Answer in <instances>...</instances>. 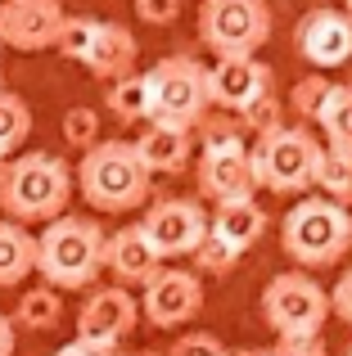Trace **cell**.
<instances>
[{
	"mask_svg": "<svg viewBox=\"0 0 352 356\" xmlns=\"http://www.w3.org/2000/svg\"><path fill=\"white\" fill-rule=\"evenodd\" d=\"M54 356H118V348H113V343H90V339H81V334H77V339L63 343Z\"/></svg>",
	"mask_w": 352,
	"mask_h": 356,
	"instance_id": "obj_33",
	"label": "cell"
},
{
	"mask_svg": "<svg viewBox=\"0 0 352 356\" xmlns=\"http://www.w3.org/2000/svg\"><path fill=\"white\" fill-rule=\"evenodd\" d=\"M72 199V167L54 154H23L0 176V208L14 221H54Z\"/></svg>",
	"mask_w": 352,
	"mask_h": 356,
	"instance_id": "obj_2",
	"label": "cell"
},
{
	"mask_svg": "<svg viewBox=\"0 0 352 356\" xmlns=\"http://www.w3.org/2000/svg\"><path fill=\"white\" fill-rule=\"evenodd\" d=\"M99 32H104L99 18H68L63 32H59V50L68 54V59L86 63L90 54H95V45H99Z\"/></svg>",
	"mask_w": 352,
	"mask_h": 356,
	"instance_id": "obj_24",
	"label": "cell"
},
{
	"mask_svg": "<svg viewBox=\"0 0 352 356\" xmlns=\"http://www.w3.org/2000/svg\"><path fill=\"white\" fill-rule=\"evenodd\" d=\"M330 298H335V316L352 325V270H348V275L335 284V293H330Z\"/></svg>",
	"mask_w": 352,
	"mask_h": 356,
	"instance_id": "obj_34",
	"label": "cell"
},
{
	"mask_svg": "<svg viewBox=\"0 0 352 356\" xmlns=\"http://www.w3.org/2000/svg\"><path fill=\"white\" fill-rule=\"evenodd\" d=\"M5 167H9V163H5V154H0V176H5Z\"/></svg>",
	"mask_w": 352,
	"mask_h": 356,
	"instance_id": "obj_37",
	"label": "cell"
},
{
	"mask_svg": "<svg viewBox=\"0 0 352 356\" xmlns=\"http://www.w3.org/2000/svg\"><path fill=\"white\" fill-rule=\"evenodd\" d=\"M136 312H141V307L131 302L127 289H104V293H95L86 307H81L77 334L90 339V343H113L118 348V343L136 330Z\"/></svg>",
	"mask_w": 352,
	"mask_h": 356,
	"instance_id": "obj_15",
	"label": "cell"
},
{
	"mask_svg": "<svg viewBox=\"0 0 352 356\" xmlns=\"http://www.w3.org/2000/svg\"><path fill=\"white\" fill-rule=\"evenodd\" d=\"M348 14H352V0H348Z\"/></svg>",
	"mask_w": 352,
	"mask_h": 356,
	"instance_id": "obj_39",
	"label": "cell"
},
{
	"mask_svg": "<svg viewBox=\"0 0 352 356\" xmlns=\"http://www.w3.org/2000/svg\"><path fill=\"white\" fill-rule=\"evenodd\" d=\"M317 122H321V131H326L330 145L352 149V86H330Z\"/></svg>",
	"mask_w": 352,
	"mask_h": 356,
	"instance_id": "obj_21",
	"label": "cell"
},
{
	"mask_svg": "<svg viewBox=\"0 0 352 356\" xmlns=\"http://www.w3.org/2000/svg\"><path fill=\"white\" fill-rule=\"evenodd\" d=\"M36 248H41V239L27 235V221H0V289H14L32 275Z\"/></svg>",
	"mask_w": 352,
	"mask_h": 356,
	"instance_id": "obj_19",
	"label": "cell"
},
{
	"mask_svg": "<svg viewBox=\"0 0 352 356\" xmlns=\"http://www.w3.org/2000/svg\"><path fill=\"white\" fill-rule=\"evenodd\" d=\"M266 230V212L253 203V194L248 199H230V203H217V217H212V235H221L230 243V248L248 252L257 239H262Z\"/></svg>",
	"mask_w": 352,
	"mask_h": 356,
	"instance_id": "obj_18",
	"label": "cell"
},
{
	"mask_svg": "<svg viewBox=\"0 0 352 356\" xmlns=\"http://www.w3.org/2000/svg\"><path fill=\"white\" fill-rule=\"evenodd\" d=\"M136 356H150V352H136Z\"/></svg>",
	"mask_w": 352,
	"mask_h": 356,
	"instance_id": "obj_38",
	"label": "cell"
},
{
	"mask_svg": "<svg viewBox=\"0 0 352 356\" xmlns=\"http://www.w3.org/2000/svg\"><path fill=\"white\" fill-rule=\"evenodd\" d=\"M145 81H150V118H159V122L194 127L203 118V108L212 104L208 68L185 59V54H172V59L154 63Z\"/></svg>",
	"mask_w": 352,
	"mask_h": 356,
	"instance_id": "obj_7",
	"label": "cell"
},
{
	"mask_svg": "<svg viewBox=\"0 0 352 356\" xmlns=\"http://www.w3.org/2000/svg\"><path fill=\"white\" fill-rule=\"evenodd\" d=\"M68 18L59 14L54 0H9L0 9V36L5 45L18 50H41V45H59V32Z\"/></svg>",
	"mask_w": 352,
	"mask_h": 356,
	"instance_id": "obj_14",
	"label": "cell"
},
{
	"mask_svg": "<svg viewBox=\"0 0 352 356\" xmlns=\"http://www.w3.org/2000/svg\"><path fill=\"white\" fill-rule=\"evenodd\" d=\"M230 356H271V352H257V348H235Z\"/></svg>",
	"mask_w": 352,
	"mask_h": 356,
	"instance_id": "obj_36",
	"label": "cell"
},
{
	"mask_svg": "<svg viewBox=\"0 0 352 356\" xmlns=\"http://www.w3.org/2000/svg\"><path fill=\"white\" fill-rule=\"evenodd\" d=\"M136 14L145 23H172L181 14V0H136Z\"/></svg>",
	"mask_w": 352,
	"mask_h": 356,
	"instance_id": "obj_30",
	"label": "cell"
},
{
	"mask_svg": "<svg viewBox=\"0 0 352 356\" xmlns=\"http://www.w3.org/2000/svg\"><path fill=\"white\" fill-rule=\"evenodd\" d=\"M317 185L330 194V199H339V203L352 199V149L326 145V154H321V167H317Z\"/></svg>",
	"mask_w": 352,
	"mask_h": 356,
	"instance_id": "obj_22",
	"label": "cell"
},
{
	"mask_svg": "<svg viewBox=\"0 0 352 356\" xmlns=\"http://www.w3.org/2000/svg\"><path fill=\"white\" fill-rule=\"evenodd\" d=\"M109 266V235L90 217H54L41 230L36 248V270L54 289H86Z\"/></svg>",
	"mask_w": 352,
	"mask_h": 356,
	"instance_id": "obj_3",
	"label": "cell"
},
{
	"mask_svg": "<svg viewBox=\"0 0 352 356\" xmlns=\"http://www.w3.org/2000/svg\"><path fill=\"white\" fill-rule=\"evenodd\" d=\"M194 257H199V266H208V270H226L230 261L239 257V248H230L221 235H208V239L199 243V252H194Z\"/></svg>",
	"mask_w": 352,
	"mask_h": 356,
	"instance_id": "obj_27",
	"label": "cell"
},
{
	"mask_svg": "<svg viewBox=\"0 0 352 356\" xmlns=\"http://www.w3.org/2000/svg\"><path fill=\"white\" fill-rule=\"evenodd\" d=\"M348 356H352V348H348Z\"/></svg>",
	"mask_w": 352,
	"mask_h": 356,
	"instance_id": "obj_40",
	"label": "cell"
},
{
	"mask_svg": "<svg viewBox=\"0 0 352 356\" xmlns=\"http://www.w3.org/2000/svg\"><path fill=\"white\" fill-rule=\"evenodd\" d=\"M208 86H212V104L244 113L257 99H266L271 72L253 59V54H217V63L208 68Z\"/></svg>",
	"mask_w": 352,
	"mask_h": 356,
	"instance_id": "obj_12",
	"label": "cell"
},
{
	"mask_svg": "<svg viewBox=\"0 0 352 356\" xmlns=\"http://www.w3.org/2000/svg\"><path fill=\"white\" fill-rule=\"evenodd\" d=\"M321 154H326V145H317L307 131L271 127L253 149L257 185H266L271 194H303L307 185H317Z\"/></svg>",
	"mask_w": 352,
	"mask_h": 356,
	"instance_id": "obj_5",
	"label": "cell"
},
{
	"mask_svg": "<svg viewBox=\"0 0 352 356\" xmlns=\"http://www.w3.org/2000/svg\"><path fill=\"white\" fill-rule=\"evenodd\" d=\"M326 95H330V81L312 77V81H303V86L294 90V104H298L303 113H312V118H317V113H321V104H326Z\"/></svg>",
	"mask_w": 352,
	"mask_h": 356,
	"instance_id": "obj_29",
	"label": "cell"
},
{
	"mask_svg": "<svg viewBox=\"0 0 352 356\" xmlns=\"http://www.w3.org/2000/svg\"><path fill=\"white\" fill-rule=\"evenodd\" d=\"M352 248V217L339 199H303L285 212V252L298 266H335Z\"/></svg>",
	"mask_w": 352,
	"mask_h": 356,
	"instance_id": "obj_4",
	"label": "cell"
},
{
	"mask_svg": "<svg viewBox=\"0 0 352 356\" xmlns=\"http://www.w3.org/2000/svg\"><path fill=\"white\" fill-rule=\"evenodd\" d=\"M27 136H32V108L0 86V154H14Z\"/></svg>",
	"mask_w": 352,
	"mask_h": 356,
	"instance_id": "obj_23",
	"label": "cell"
},
{
	"mask_svg": "<svg viewBox=\"0 0 352 356\" xmlns=\"http://www.w3.org/2000/svg\"><path fill=\"white\" fill-rule=\"evenodd\" d=\"M109 104H113V113L122 122H145L150 118V81L145 77H122L113 86V95H109Z\"/></svg>",
	"mask_w": 352,
	"mask_h": 356,
	"instance_id": "obj_25",
	"label": "cell"
},
{
	"mask_svg": "<svg viewBox=\"0 0 352 356\" xmlns=\"http://www.w3.org/2000/svg\"><path fill=\"white\" fill-rule=\"evenodd\" d=\"M159 261H163V252L154 248V239L145 235V226H127L109 239V270H113V280H122V284H150V280L159 275Z\"/></svg>",
	"mask_w": 352,
	"mask_h": 356,
	"instance_id": "obj_16",
	"label": "cell"
},
{
	"mask_svg": "<svg viewBox=\"0 0 352 356\" xmlns=\"http://www.w3.org/2000/svg\"><path fill=\"white\" fill-rule=\"evenodd\" d=\"M294 41H298V54L312 68H339V63L352 59V14L312 9V14L298 18Z\"/></svg>",
	"mask_w": 352,
	"mask_h": 356,
	"instance_id": "obj_13",
	"label": "cell"
},
{
	"mask_svg": "<svg viewBox=\"0 0 352 356\" xmlns=\"http://www.w3.org/2000/svg\"><path fill=\"white\" fill-rule=\"evenodd\" d=\"M168 356H230V352L221 348V343L212 339V334H185V339L176 343Z\"/></svg>",
	"mask_w": 352,
	"mask_h": 356,
	"instance_id": "obj_28",
	"label": "cell"
},
{
	"mask_svg": "<svg viewBox=\"0 0 352 356\" xmlns=\"http://www.w3.org/2000/svg\"><path fill=\"white\" fill-rule=\"evenodd\" d=\"M271 356H326V348H321L317 334H312V339H280L271 348Z\"/></svg>",
	"mask_w": 352,
	"mask_h": 356,
	"instance_id": "obj_32",
	"label": "cell"
},
{
	"mask_svg": "<svg viewBox=\"0 0 352 356\" xmlns=\"http://www.w3.org/2000/svg\"><path fill=\"white\" fill-rule=\"evenodd\" d=\"M18 325L23 330H54L59 325V293H54V284L36 289V293H27L18 302Z\"/></svg>",
	"mask_w": 352,
	"mask_h": 356,
	"instance_id": "obj_26",
	"label": "cell"
},
{
	"mask_svg": "<svg viewBox=\"0 0 352 356\" xmlns=\"http://www.w3.org/2000/svg\"><path fill=\"white\" fill-rule=\"evenodd\" d=\"M330 307H335V298L317 280L298 275V270L275 275L262 289V316L280 339H312V334H321V325L330 321Z\"/></svg>",
	"mask_w": 352,
	"mask_h": 356,
	"instance_id": "obj_6",
	"label": "cell"
},
{
	"mask_svg": "<svg viewBox=\"0 0 352 356\" xmlns=\"http://www.w3.org/2000/svg\"><path fill=\"white\" fill-rule=\"evenodd\" d=\"M0 356H14V325L5 312H0Z\"/></svg>",
	"mask_w": 352,
	"mask_h": 356,
	"instance_id": "obj_35",
	"label": "cell"
},
{
	"mask_svg": "<svg viewBox=\"0 0 352 356\" xmlns=\"http://www.w3.org/2000/svg\"><path fill=\"white\" fill-rule=\"evenodd\" d=\"M90 131H95V118H90V108H77V113L63 118V136H68L72 145H90Z\"/></svg>",
	"mask_w": 352,
	"mask_h": 356,
	"instance_id": "obj_31",
	"label": "cell"
},
{
	"mask_svg": "<svg viewBox=\"0 0 352 356\" xmlns=\"http://www.w3.org/2000/svg\"><path fill=\"white\" fill-rule=\"evenodd\" d=\"M145 235L154 239V248L168 257H194L199 243L212 235V221L203 217V208L194 199H163L150 208V217L141 221Z\"/></svg>",
	"mask_w": 352,
	"mask_h": 356,
	"instance_id": "obj_10",
	"label": "cell"
},
{
	"mask_svg": "<svg viewBox=\"0 0 352 356\" xmlns=\"http://www.w3.org/2000/svg\"><path fill=\"white\" fill-rule=\"evenodd\" d=\"M199 36L212 54H257L271 36L266 0H203Z\"/></svg>",
	"mask_w": 352,
	"mask_h": 356,
	"instance_id": "obj_8",
	"label": "cell"
},
{
	"mask_svg": "<svg viewBox=\"0 0 352 356\" xmlns=\"http://www.w3.org/2000/svg\"><path fill=\"white\" fill-rule=\"evenodd\" d=\"M199 190L212 203H230V199H248L257 190V172H253V154H244L239 136L230 127L208 131V154L199 167Z\"/></svg>",
	"mask_w": 352,
	"mask_h": 356,
	"instance_id": "obj_9",
	"label": "cell"
},
{
	"mask_svg": "<svg viewBox=\"0 0 352 356\" xmlns=\"http://www.w3.org/2000/svg\"><path fill=\"white\" fill-rule=\"evenodd\" d=\"M203 307V280L194 270H159L145 284V302L141 312L150 316V325L159 330H176V325L194 321Z\"/></svg>",
	"mask_w": 352,
	"mask_h": 356,
	"instance_id": "obj_11",
	"label": "cell"
},
{
	"mask_svg": "<svg viewBox=\"0 0 352 356\" xmlns=\"http://www.w3.org/2000/svg\"><path fill=\"white\" fill-rule=\"evenodd\" d=\"M136 59V41H131V32L127 27H109L104 23V32H99V45H95V54L86 59V68L95 72V77H113V72H127V63Z\"/></svg>",
	"mask_w": 352,
	"mask_h": 356,
	"instance_id": "obj_20",
	"label": "cell"
},
{
	"mask_svg": "<svg viewBox=\"0 0 352 356\" xmlns=\"http://www.w3.org/2000/svg\"><path fill=\"white\" fill-rule=\"evenodd\" d=\"M136 149H141V158L150 163V172H176V167H185V158H190V127L150 118V131L136 140Z\"/></svg>",
	"mask_w": 352,
	"mask_h": 356,
	"instance_id": "obj_17",
	"label": "cell"
},
{
	"mask_svg": "<svg viewBox=\"0 0 352 356\" xmlns=\"http://www.w3.org/2000/svg\"><path fill=\"white\" fill-rule=\"evenodd\" d=\"M77 185L95 212H131L150 199V163L141 158L136 140H104L86 149Z\"/></svg>",
	"mask_w": 352,
	"mask_h": 356,
	"instance_id": "obj_1",
	"label": "cell"
}]
</instances>
